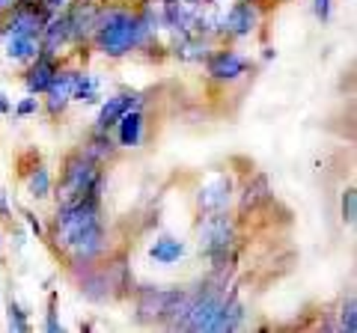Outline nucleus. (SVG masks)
I'll return each instance as SVG.
<instances>
[{
    "label": "nucleus",
    "mask_w": 357,
    "mask_h": 333,
    "mask_svg": "<svg viewBox=\"0 0 357 333\" xmlns=\"http://www.w3.org/2000/svg\"><path fill=\"white\" fill-rule=\"evenodd\" d=\"M105 253H107V229H105V220H98V224L84 229L81 235H77L57 259L63 262L66 271L75 274V271H81V268H89V265L102 262Z\"/></svg>",
    "instance_id": "obj_4"
},
{
    "label": "nucleus",
    "mask_w": 357,
    "mask_h": 333,
    "mask_svg": "<svg viewBox=\"0 0 357 333\" xmlns=\"http://www.w3.org/2000/svg\"><path fill=\"white\" fill-rule=\"evenodd\" d=\"M72 102H84V104H98L102 102V93H98V81L86 72H77L75 75V93H72Z\"/></svg>",
    "instance_id": "obj_20"
},
{
    "label": "nucleus",
    "mask_w": 357,
    "mask_h": 333,
    "mask_svg": "<svg viewBox=\"0 0 357 333\" xmlns=\"http://www.w3.org/2000/svg\"><path fill=\"white\" fill-rule=\"evenodd\" d=\"M77 149H81L89 161H96L98 166H107V164H114L119 158V143L110 137V131H102V128L89 131L86 140Z\"/></svg>",
    "instance_id": "obj_13"
},
{
    "label": "nucleus",
    "mask_w": 357,
    "mask_h": 333,
    "mask_svg": "<svg viewBox=\"0 0 357 333\" xmlns=\"http://www.w3.org/2000/svg\"><path fill=\"white\" fill-rule=\"evenodd\" d=\"M232 199H236V182H232V176L229 173H215L203 187H199L197 208L203 215H208V212H227Z\"/></svg>",
    "instance_id": "obj_7"
},
{
    "label": "nucleus",
    "mask_w": 357,
    "mask_h": 333,
    "mask_svg": "<svg viewBox=\"0 0 357 333\" xmlns=\"http://www.w3.org/2000/svg\"><path fill=\"white\" fill-rule=\"evenodd\" d=\"M176 286L173 288H161V286H137L134 288V309H137V321L140 325H158L167 304L173 301Z\"/></svg>",
    "instance_id": "obj_5"
},
{
    "label": "nucleus",
    "mask_w": 357,
    "mask_h": 333,
    "mask_svg": "<svg viewBox=\"0 0 357 333\" xmlns=\"http://www.w3.org/2000/svg\"><path fill=\"white\" fill-rule=\"evenodd\" d=\"M6 321H9V330H18V333L30 330V318H27V313L21 309V304L15 301L13 295L6 297Z\"/></svg>",
    "instance_id": "obj_22"
},
{
    "label": "nucleus",
    "mask_w": 357,
    "mask_h": 333,
    "mask_svg": "<svg viewBox=\"0 0 357 333\" xmlns=\"http://www.w3.org/2000/svg\"><path fill=\"white\" fill-rule=\"evenodd\" d=\"M98 265H102V271L107 277L110 297H114V301H126V297L134 295L137 283H134V274H131V265H128L126 250H119L116 256H107V262H98Z\"/></svg>",
    "instance_id": "obj_9"
},
{
    "label": "nucleus",
    "mask_w": 357,
    "mask_h": 333,
    "mask_svg": "<svg viewBox=\"0 0 357 333\" xmlns=\"http://www.w3.org/2000/svg\"><path fill=\"white\" fill-rule=\"evenodd\" d=\"M42 42L39 36H27V33H18V36H6V57L15 60L21 65H27L39 57Z\"/></svg>",
    "instance_id": "obj_17"
},
{
    "label": "nucleus",
    "mask_w": 357,
    "mask_h": 333,
    "mask_svg": "<svg viewBox=\"0 0 357 333\" xmlns=\"http://www.w3.org/2000/svg\"><path fill=\"white\" fill-rule=\"evenodd\" d=\"M259 24V9H256V0H236L232 9L223 18V30H227V36L232 39H244L250 36Z\"/></svg>",
    "instance_id": "obj_10"
},
{
    "label": "nucleus",
    "mask_w": 357,
    "mask_h": 333,
    "mask_svg": "<svg viewBox=\"0 0 357 333\" xmlns=\"http://www.w3.org/2000/svg\"><path fill=\"white\" fill-rule=\"evenodd\" d=\"M199 253L211 262V271L227 274L238 253V220L229 212H208L199 220Z\"/></svg>",
    "instance_id": "obj_3"
},
{
    "label": "nucleus",
    "mask_w": 357,
    "mask_h": 333,
    "mask_svg": "<svg viewBox=\"0 0 357 333\" xmlns=\"http://www.w3.org/2000/svg\"><path fill=\"white\" fill-rule=\"evenodd\" d=\"M0 116H13V98L0 93Z\"/></svg>",
    "instance_id": "obj_29"
},
{
    "label": "nucleus",
    "mask_w": 357,
    "mask_h": 333,
    "mask_svg": "<svg viewBox=\"0 0 357 333\" xmlns=\"http://www.w3.org/2000/svg\"><path fill=\"white\" fill-rule=\"evenodd\" d=\"M331 0H316V6H312V9H316V18L319 21H331Z\"/></svg>",
    "instance_id": "obj_27"
},
{
    "label": "nucleus",
    "mask_w": 357,
    "mask_h": 333,
    "mask_svg": "<svg viewBox=\"0 0 357 333\" xmlns=\"http://www.w3.org/2000/svg\"><path fill=\"white\" fill-rule=\"evenodd\" d=\"M21 217L27 220V226L33 229V235H36V238H45V226H42V220H39L36 215H33L30 208H21Z\"/></svg>",
    "instance_id": "obj_26"
},
{
    "label": "nucleus",
    "mask_w": 357,
    "mask_h": 333,
    "mask_svg": "<svg viewBox=\"0 0 357 333\" xmlns=\"http://www.w3.org/2000/svg\"><path fill=\"white\" fill-rule=\"evenodd\" d=\"M75 286H77V292H81L86 301H93V304H105V301H114L110 297V286H107V277L102 271V265H89V268H81V271H75L69 274Z\"/></svg>",
    "instance_id": "obj_11"
},
{
    "label": "nucleus",
    "mask_w": 357,
    "mask_h": 333,
    "mask_svg": "<svg viewBox=\"0 0 357 333\" xmlns=\"http://www.w3.org/2000/svg\"><path fill=\"white\" fill-rule=\"evenodd\" d=\"M340 321H337V330H345V333H357V297L354 292L342 295L340 301Z\"/></svg>",
    "instance_id": "obj_21"
},
{
    "label": "nucleus",
    "mask_w": 357,
    "mask_h": 333,
    "mask_svg": "<svg viewBox=\"0 0 357 333\" xmlns=\"http://www.w3.org/2000/svg\"><path fill=\"white\" fill-rule=\"evenodd\" d=\"M24 185H27V194L33 199H48L54 191V179H51V170L45 166V161H39L33 170L24 176Z\"/></svg>",
    "instance_id": "obj_19"
},
{
    "label": "nucleus",
    "mask_w": 357,
    "mask_h": 333,
    "mask_svg": "<svg viewBox=\"0 0 357 333\" xmlns=\"http://www.w3.org/2000/svg\"><path fill=\"white\" fill-rule=\"evenodd\" d=\"M114 128H116V143H119V149H137L140 143H143V128H146V116H143V107L126 110Z\"/></svg>",
    "instance_id": "obj_15"
},
{
    "label": "nucleus",
    "mask_w": 357,
    "mask_h": 333,
    "mask_svg": "<svg viewBox=\"0 0 357 333\" xmlns=\"http://www.w3.org/2000/svg\"><path fill=\"white\" fill-rule=\"evenodd\" d=\"M131 107H143V93H116V95H110L107 102L102 104V110H98V119H96V128H102V131H114V125L119 122V116L126 114V110Z\"/></svg>",
    "instance_id": "obj_14"
},
{
    "label": "nucleus",
    "mask_w": 357,
    "mask_h": 333,
    "mask_svg": "<svg viewBox=\"0 0 357 333\" xmlns=\"http://www.w3.org/2000/svg\"><path fill=\"white\" fill-rule=\"evenodd\" d=\"M340 212H342V224H345V226H351V224H354V217H357V196H354V187H351V185L342 191Z\"/></svg>",
    "instance_id": "obj_24"
},
{
    "label": "nucleus",
    "mask_w": 357,
    "mask_h": 333,
    "mask_svg": "<svg viewBox=\"0 0 357 333\" xmlns=\"http://www.w3.org/2000/svg\"><path fill=\"white\" fill-rule=\"evenodd\" d=\"M57 304H60V295L57 288L48 292V304H45V330L48 333H60L63 325H60V316H57Z\"/></svg>",
    "instance_id": "obj_23"
},
{
    "label": "nucleus",
    "mask_w": 357,
    "mask_h": 333,
    "mask_svg": "<svg viewBox=\"0 0 357 333\" xmlns=\"http://www.w3.org/2000/svg\"><path fill=\"white\" fill-rule=\"evenodd\" d=\"M102 187H105V166L89 161L81 149H75L63 158L60 179L54 182L51 194L57 199V206H75L93 194H102Z\"/></svg>",
    "instance_id": "obj_2"
},
{
    "label": "nucleus",
    "mask_w": 357,
    "mask_h": 333,
    "mask_svg": "<svg viewBox=\"0 0 357 333\" xmlns=\"http://www.w3.org/2000/svg\"><path fill=\"white\" fill-rule=\"evenodd\" d=\"M152 30L155 27H152L149 15L134 13L131 6L105 3V6H98L93 36L89 39H93L96 51H102L105 57H110V60H119V57H128L131 51L146 45Z\"/></svg>",
    "instance_id": "obj_1"
},
{
    "label": "nucleus",
    "mask_w": 357,
    "mask_h": 333,
    "mask_svg": "<svg viewBox=\"0 0 357 333\" xmlns=\"http://www.w3.org/2000/svg\"><path fill=\"white\" fill-rule=\"evenodd\" d=\"M274 199L271 194V185H268V176L265 173H256L253 179L244 182L241 194H238V215H248V212H256V208L268 206Z\"/></svg>",
    "instance_id": "obj_16"
},
{
    "label": "nucleus",
    "mask_w": 357,
    "mask_h": 333,
    "mask_svg": "<svg viewBox=\"0 0 357 333\" xmlns=\"http://www.w3.org/2000/svg\"><path fill=\"white\" fill-rule=\"evenodd\" d=\"M75 75L77 69H66V65L60 63V69L57 75L51 77V84H48V90H45L42 95V102H45V114H48L51 119H57L66 107L72 104V93H75Z\"/></svg>",
    "instance_id": "obj_8"
},
{
    "label": "nucleus",
    "mask_w": 357,
    "mask_h": 333,
    "mask_svg": "<svg viewBox=\"0 0 357 333\" xmlns=\"http://www.w3.org/2000/svg\"><path fill=\"white\" fill-rule=\"evenodd\" d=\"M206 72H208L211 81H218V84H236L238 77H244L250 72V60L241 57L236 48H220L215 54H208Z\"/></svg>",
    "instance_id": "obj_6"
},
{
    "label": "nucleus",
    "mask_w": 357,
    "mask_h": 333,
    "mask_svg": "<svg viewBox=\"0 0 357 333\" xmlns=\"http://www.w3.org/2000/svg\"><path fill=\"white\" fill-rule=\"evenodd\" d=\"M39 107H42V104H39V98L27 93V98H24V102H18V104L13 107V114H15V116H21V119H24V116H33V114H39Z\"/></svg>",
    "instance_id": "obj_25"
},
{
    "label": "nucleus",
    "mask_w": 357,
    "mask_h": 333,
    "mask_svg": "<svg viewBox=\"0 0 357 333\" xmlns=\"http://www.w3.org/2000/svg\"><path fill=\"white\" fill-rule=\"evenodd\" d=\"M42 3H45V6H48V9H51V13H60V9H66V6H69V3H72V0H42Z\"/></svg>",
    "instance_id": "obj_30"
},
{
    "label": "nucleus",
    "mask_w": 357,
    "mask_h": 333,
    "mask_svg": "<svg viewBox=\"0 0 357 333\" xmlns=\"http://www.w3.org/2000/svg\"><path fill=\"white\" fill-rule=\"evenodd\" d=\"M60 69V57H54V54H45L39 51V57L27 63V72H24V86L30 95H42L45 90H48L51 77L57 75Z\"/></svg>",
    "instance_id": "obj_12"
},
{
    "label": "nucleus",
    "mask_w": 357,
    "mask_h": 333,
    "mask_svg": "<svg viewBox=\"0 0 357 333\" xmlns=\"http://www.w3.org/2000/svg\"><path fill=\"white\" fill-rule=\"evenodd\" d=\"M0 220L13 224V208H9V199H6V194H3V191H0Z\"/></svg>",
    "instance_id": "obj_28"
},
{
    "label": "nucleus",
    "mask_w": 357,
    "mask_h": 333,
    "mask_svg": "<svg viewBox=\"0 0 357 333\" xmlns=\"http://www.w3.org/2000/svg\"><path fill=\"white\" fill-rule=\"evenodd\" d=\"M188 253L185 241L182 238H173V235H158L149 244V259L158 262V265H173L178 262Z\"/></svg>",
    "instance_id": "obj_18"
}]
</instances>
